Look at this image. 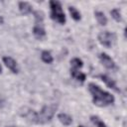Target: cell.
I'll return each instance as SVG.
<instances>
[{
	"label": "cell",
	"instance_id": "obj_4",
	"mask_svg": "<svg viewBox=\"0 0 127 127\" xmlns=\"http://www.w3.org/2000/svg\"><path fill=\"white\" fill-rule=\"evenodd\" d=\"M97 40L102 46H104L106 48H111V46L113 45L114 41L116 40V36H115L114 33H111V32H108V31H104V32H101V33L98 34Z\"/></svg>",
	"mask_w": 127,
	"mask_h": 127
},
{
	"label": "cell",
	"instance_id": "obj_10",
	"mask_svg": "<svg viewBox=\"0 0 127 127\" xmlns=\"http://www.w3.org/2000/svg\"><path fill=\"white\" fill-rule=\"evenodd\" d=\"M58 119L59 121L64 125V126H69L71 123H72V118L71 116H69L68 114L66 113H59L58 114Z\"/></svg>",
	"mask_w": 127,
	"mask_h": 127
},
{
	"label": "cell",
	"instance_id": "obj_22",
	"mask_svg": "<svg viewBox=\"0 0 127 127\" xmlns=\"http://www.w3.org/2000/svg\"><path fill=\"white\" fill-rule=\"evenodd\" d=\"M78 127H83V126H78Z\"/></svg>",
	"mask_w": 127,
	"mask_h": 127
},
{
	"label": "cell",
	"instance_id": "obj_13",
	"mask_svg": "<svg viewBox=\"0 0 127 127\" xmlns=\"http://www.w3.org/2000/svg\"><path fill=\"white\" fill-rule=\"evenodd\" d=\"M68 12H69L71 18H72L74 21H76V22H77V21H80V19H81L80 12H79L75 7H73V6H69V7H68Z\"/></svg>",
	"mask_w": 127,
	"mask_h": 127
},
{
	"label": "cell",
	"instance_id": "obj_18",
	"mask_svg": "<svg viewBox=\"0 0 127 127\" xmlns=\"http://www.w3.org/2000/svg\"><path fill=\"white\" fill-rule=\"evenodd\" d=\"M110 15L116 22H122V15H121V12L119 11V9H116V8L112 9L110 11Z\"/></svg>",
	"mask_w": 127,
	"mask_h": 127
},
{
	"label": "cell",
	"instance_id": "obj_19",
	"mask_svg": "<svg viewBox=\"0 0 127 127\" xmlns=\"http://www.w3.org/2000/svg\"><path fill=\"white\" fill-rule=\"evenodd\" d=\"M3 23H4V19H3L2 16H0V25H2Z\"/></svg>",
	"mask_w": 127,
	"mask_h": 127
},
{
	"label": "cell",
	"instance_id": "obj_20",
	"mask_svg": "<svg viewBox=\"0 0 127 127\" xmlns=\"http://www.w3.org/2000/svg\"><path fill=\"white\" fill-rule=\"evenodd\" d=\"M2 72V67H1V64H0V73Z\"/></svg>",
	"mask_w": 127,
	"mask_h": 127
},
{
	"label": "cell",
	"instance_id": "obj_17",
	"mask_svg": "<svg viewBox=\"0 0 127 127\" xmlns=\"http://www.w3.org/2000/svg\"><path fill=\"white\" fill-rule=\"evenodd\" d=\"M89 119H90V121L92 122V124L95 125L96 127H106V124H105L98 116H96V115H91V116L89 117Z\"/></svg>",
	"mask_w": 127,
	"mask_h": 127
},
{
	"label": "cell",
	"instance_id": "obj_8",
	"mask_svg": "<svg viewBox=\"0 0 127 127\" xmlns=\"http://www.w3.org/2000/svg\"><path fill=\"white\" fill-rule=\"evenodd\" d=\"M18 8H19V11L22 15H29L33 12V7L28 2H24V1L19 2L18 3Z\"/></svg>",
	"mask_w": 127,
	"mask_h": 127
},
{
	"label": "cell",
	"instance_id": "obj_11",
	"mask_svg": "<svg viewBox=\"0 0 127 127\" xmlns=\"http://www.w3.org/2000/svg\"><path fill=\"white\" fill-rule=\"evenodd\" d=\"M70 75H71L74 79H76V80H78V81H80V82H84L85 79H86V75H85L83 72H80L78 69L70 68Z\"/></svg>",
	"mask_w": 127,
	"mask_h": 127
},
{
	"label": "cell",
	"instance_id": "obj_7",
	"mask_svg": "<svg viewBox=\"0 0 127 127\" xmlns=\"http://www.w3.org/2000/svg\"><path fill=\"white\" fill-rule=\"evenodd\" d=\"M98 77L109 87V88H111V89H113L114 91H116V92H120V89L117 87V84H116V82L113 80V79H111L108 75H106V74H103V73H101V74H99L98 75Z\"/></svg>",
	"mask_w": 127,
	"mask_h": 127
},
{
	"label": "cell",
	"instance_id": "obj_14",
	"mask_svg": "<svg viewBox=\"0 0 127 127\" xmlns=\"http://www.w3.org/2000/svg\"><path fill=\"white\" fill-rule=\"evenodd\" d=\"M41 59L45 64H49L54 62V58L49 51H43L41 54Z\"/></svg>",
	"mask_w": 127,
	"mask_h": 127
},
{
	"label": "cell",
	"instance_id": "obj_6",
	"mask_svg": "<svg viewBox=\"0 0 127 127\" xmlns=\"http://www.w3.org/2000/svg\"><path fill=\"white\" fill-rule=\"evenodd\" d=\"M3 63L5 64V65L13 72V73H18L19 72V68H18V64L16 63V61L11 58V57H3L2 59Z\"/></svg>",
	"mask_w": 127,
	"mask_h": 127
},
{
	"label": "cell",
	"instance_id": "obj_9",
	"mask_svg": "<svg viewBox=\"0 0 127 127\" xmlns=\"http://www.w3.org/2000/svg\"><path fill=\"white\" fill-rule=\"evenodd\" d=\"M32 32H33V35L35 36V38H37L39 40L43 39L46 36V31H45L43 25H37V24H35V26L33 27V31Z\"/></svg>",
	"mask_w": 127,
	"mask_h": 127
},
{
	"label": "cell",
	"instance_id": "obj_3",
	"mask_svg": "<svg viewBox=\"0 0 127 127\" xmlns=\"http://www.w3.org/2000/svg\"><path fill=\"white\" fill-rule=\"evenodd\" d=\"M50 8H51V19L58 22L59 24L64 25L66 21L65 15L63 11V7L60 1L57 0H51L50 1Z\"/></svg>",
	"mask_w": 127,
	"mask_h": 127
},
{
	"label": "cell",
	"instance_id": "obj_12",
	"mask_svg": "<svg viewBox=\"0 0 127 127\" xmlns=\"http://www.w3.org/2000/svg\"><path fill=\"white\" fill-rule=\"evenodd\" d=\"M94 16H95V19L97 20L98 24L101 25V26H105L107 24V18L105 16V14L101 11H96L94 13Z\"/></svg>",
	"mask_w": 127,
	"mask_h": 127
},
{
	"label": "cell",
	"instance_id": "obj_16",
	"mask_svg": "<svg viewBox=\"0 0 127 127\" xmlns=\"http://www.w3.org/2000/svg\"><path fill=\"white\" fill-rule=\"evenodd\" d=\"M70 68H73V69H78V68H81L83 66V62L78 59V58H73L72 60H70Z\"/></svg>",
	"mask_w": 127,
	"mask_h": 127
},
{
	"label": "cell",
	"instance_id": "obj_5",
	"mask_svg": "<svg viewBox=\"0 0 127 127\" xmlns=\"http://www.w3.org/2000/svg\"><path fill=\"white\" fill-rule=\"evenodd\" d=\"M101 64H103V66H105L107 69H116V64L115 62L111 59V57H109L106 53H100L98 56Z\"/></svg>",
	"mask_w": 127,
	"mask_h": 127
},
{
	"label": "cell",
	"instance_id": "obj_2",
	"mask_svg": "<svg viewBox=\"0 0 127 127\" xmlns=\"http://www.w3.org/2000/svg\"><path fill=\"white\" fill-rule=\"evenodd\" d=\"M58 109V104L57 103H53V104H49V105H45L43 106V108L41 109L40 112H34V115H33V118H32V123H35V124H46V123H49L56 111Z\"/></svg>",
	"mask_w": 127,
	"mask_h": 127
},
{
	"label": "cell",
	"instance_id": "obj_1",
	"mask_svg": "<svg viewBox=\"0 0 127 127\" xmlns=\"http://www.w3.org/2000/svg\"><path fill=\"white\" fill-rule=\"evenodd\" d=\"M88 90L92 96L93 104L96 106L105 107L107 105L113 104L115 101V98L111 93L101 89V87L99 85H97L93 82H90L88 84Z\"/></svg>",
	"mask_w": 127,
	"mask_h": 127
},
{
	"label": "cell",
	"instance_id": "obj_21",
	"mask_svg": "<svg viewBox=\"0 0 127 127\" xmlns=\"http://www.w3.org/2000/svg\"><path fill=\"white\" fill-rule=\"evenodd\" d=\"M6 127H17V126H13V125H11V126H6Z\"/></svg>",
	"mask_w": 127,
	"mask_h": 127
},
{
	"label": "cell",
	"instance_id": "obj_15",
	"mask_svg": "<svg viewBox=\"0 0 127 127\" xmlns=\"http://www.w3.org/2000/svg\"><path fill=\"white\" fill-rule=\"evenodd\" d=\"M34 17H35V23L37 25H42L43 22H44V19H45V14L40 11V10H37L34 12Z\"/></svg>",
	"mask_w": 127,
	"mask_h": 127
}]
</instances>
